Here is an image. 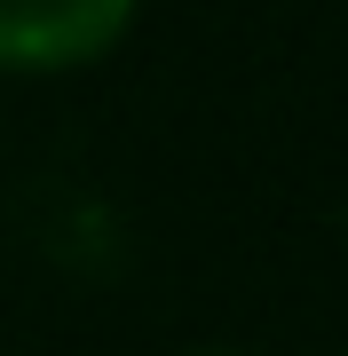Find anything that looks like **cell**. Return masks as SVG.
Segmentation results:
<instances>
[{"mask_svg":"<svg viewBox=\"0 0 348 356\" xmlns=\"http://www.w3.org/2000/svg\"><path fill=\"white\" fill-rule=\"evenodd\" d=\"M190 356H238V348H190Z\"/></svg>","mask_w":348,"mask_h":356,"instance_id":"obj_2","label":"cell"},{"mask_svg":"<svg viewBox=\"0 0 348 356\" xmlns=\"http://www.w3.org/2000/svg\"><path fill=\"white\" fill-rule=\"evenodd\" d=\"M135 0H0V72H72L119 48Z\"/></svg>","mask_w":348,"mask_h":356,"instance_id":"obj_1","label":"cell"}]
</instances>
